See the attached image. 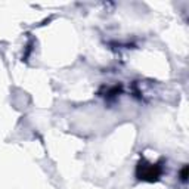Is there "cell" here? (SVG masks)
<instances>
[{"instance_id":"obj_1","label":"cell","mask_w":189,"mask_h":189,"mask_svg":"<svg viewBox=\"0 0 189 189\" xmlns=\"http://www.w3.org/2000/svg\"><path fill=\"white\" fill-rule=\"evenodd\" d=\"M186 172H188V167L185 165V167L182 168V173H180V176H182V180H183V182L186 180Z\"/></svg>"}]
</instances>
